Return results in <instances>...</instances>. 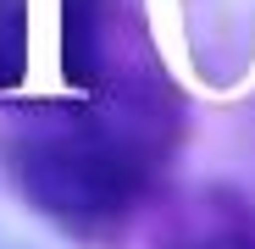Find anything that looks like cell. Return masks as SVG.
Here are the masks:
<instances>
[{"instance_id": "obj_1", "label": "cell", "mask_w": 255, "mask_h": 249, "mask_svg": "<svg viewBox=\"0 0 255 249\" xmlns=\"http://www.w3.org/2000/svg\"><path fill=\"white\" fill-rule=\"evenodd\" d=\"M150 144L95 105H83L61 128H39L6 144V166L28 205L78 238H100L133 211L150 183Z\"/></svg>"}, {"instance_id": "obj_2", "label": "cell", "mask_w": 255, "mask_h": 249, "mask_svg": "<svg viewBox=\"0 0 255 249\" xmlns=\"http://www.w3.org/2000/svg\"><path fill=\"white\" fill-rule=\"evenodd\" d=\"M61 50H67V78L78 89H95V78H100V0H67Z\"/></svg>"}, {"instance_id": "obj_3", "label": "cell", "mask_w": 255, "mask_h": 249, "mask_svg": "<svg viewBox=\"0 0 255 249\" xmlns=\"http://www.w3.org/2000/svg\"><path fill=\"white\" fill-rule=\"evenodd\" d=\"M28 61V0H0V89H11Z\"/></svg>"}, {"instance_id": "obj_4", "label": "cell", "mask_w": 255, "mask_h": 249, "mask_svg": "<svg viewBox=\"0 0 255 249\" xmlns=\"http://www.w3.org/2000/svg\"><path fill=\"white\" fill-rule=\"evenodd\" d=\"M178 249H255V227L239 205H217V216L205 222L200 238H183Z\"/></svg>"}]
</instances>
